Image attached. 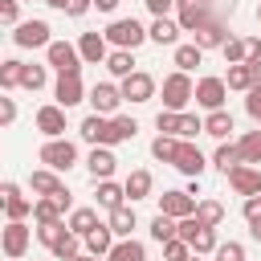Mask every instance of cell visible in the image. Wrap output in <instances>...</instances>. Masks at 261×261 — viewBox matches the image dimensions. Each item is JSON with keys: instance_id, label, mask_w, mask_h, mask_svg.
I'll return each mask as SVG.
<instances>
[{"instance_id": "obj_33", "label": "cell", "mask_w": 261, "mask_h": 261, "mask_svg": "<svg viewBox=\"0 0 261 261\" xmlns=\"http://www.w3.org/2000/svg\"><path fill=\"white\" fill-rule=\"evenodd\" d=\"M151 237H155L159 245L175 241V237H179V220H171V216H163V212H159V216L151 220Z\"/></svg>"}, {"instance_id": "obj_12", "label": "cell", "mask_w": 261, "mask_h": 261, "mask_svg": "<svg viewBox=\"0 0 261 261\" xmlns=\"http://www.w3.org/2000/svg\"><path fill=\"white\" fill-rule=\"evenodd\" d=\"M118 102H122V90L110 86V82H98V86L90 90V106H94V114H114Z\"/></svg>"}, {"instance_id": "obj_60", "label": "cell", "mask_w": 261, "mask_h": 261, "mask_svg": "<svg viewBox=\"0 0 261 261\" xmlns=\"http://www.w3.org/2000/svg\"><path fill=\"white\" fill-rule=\"evenodd\" d=\"M45 4H53V8H65V4H69V0H45Z\"/></svg>"}, {"instance_id": "obj_40", "label": "cell", "mask_w": 261, "mask_h": 261, "mask_svg": "<svg viewBox=\"0 0 261 261\" xmlns=\"http://www.w3.org/2000/svg\"><path fill=\"white\" fill-rule=\"evenodd\" d=\"M175 151H179V139H175V135H159V139L151 143V155H155V159H163V163H171V159H175Z\"/></svg>"}, {"instance_id": "obj_28", "label": "cell", "mask_w": 261, "mask_h": 261, "mask_svg": "<svg viewBox=\"0 0 261 261\" xmlns=\"http://www.w3.org/2000/svg\"><path fill=\"white\" fill-rule=\"evenodd\" d=\"M29 184H33V192H41V196H61V192H65V184H61L53 171H33Z\"/></svg>"}, {"instance_id": "obj_39", "label": "cell", "mask_w": 261, "mask_h": 261, "mask_svg": "<svg viewBox=\"0 0 261 261\" xmlns=\"http://www.w3.org/2000/svg\"><path fill=\"white\" fill-rule=\"evenodd\" d=\"M224 86L228 90H253V73H249V65H228V77H224Z\"/></svg>"}, {"instance_id": "obj_9", "label": "cell", "mask_w": 261, "mask_h": 261, "mask_svg": "<svg viewBox=\"0 0 261 261\" xmlns=\"http://www.w3.org/2000/svg\"><path fill=\"white\" fill-rule=\"evenodd\" d=\"M12 41L20 45V49H37V45H53L49 41V24L45 20H24V24H16V33H12Z\"/></svg>"}, {"instance_id": "obj_2", "label": "cell", "mask_w": 261, "mask_h": 261, "mask_svg": "<svg viewBox=\"0 0 261 261\" xmlns=\"http://www.w3.org/2000/svg\"><path fill=\"white\" fill-rule=\"evenodd\" d=\"M147 37H151V33H147L135 16H126V20H110V29H106V41H110V45H118V49H130V53H135Z\"/></svg>"}, {"instance_id": "obj_58", "label": "cell", "mask_w": 261, "mask_h": 261, "mask_svg": "<svg viewBox=\"0 0 261 261\" xmlns=\"http://www.w3.org/2000/svg\"><path fill=\"white\" fill-rule=\"evenodd\" d=\"M94 8H102V12H114V8H118V0H94Z\"/></svg>"}, {"instance_id": "obj_4", "label": "cell", "mask_w": 261, "mask_h": 261, "mask_svg": "<svg viewBox=\"0 0 261 261\" xmlns=\"http://www.w3.org/2000/svg\"><path fill=\"white\" fill-rule=\"evenodd\" d=\"M41 163H45L49 171H69V167L77 163V147H73L69 139H49V143L41 147Z\"/></svg>"}, {"instance_id": "obj_53", "label": "cell", "mask_w": 261, "mask_h": 261, "mask_svg": "<svg viewBox=\"0 0 261 261\" xmlns=\"http://www.w3.org/2000/svg\"><path fill=\"white\" fill-rule=\"evenodd\" d=\"M90 4H94V0H69V4H65V12H69V16H86V12H90Z\"/></svg>"}, {"instance_id": "obj_34", "label": "cell", "mask_w": 261, "mask_h": 261, "mask_svg": "<svg viewBox=\"0 0 261 261\" xmlns=\"http://www.w3.org/2000/svg\"><path fill=\"white\" fill-rule=\"evenodd\" d=\"M106 69H110L114 77H130V73H135V61H130V49H114V53L106 57Z\"/></svg>"}, {"instance_id": "obj_57", "label": "cell", "mask_w": 261, "mask_h": 261, "mask_svg": "<svg viewBox=\"0 0 261 261\" xmlns=\"http://www.w3.org/2000/svg\"><path fill=\"white\" fill-rule=\"evenodd\" d=\"M249 65V73H253V86H261V61H245Z\"/></svg>"}, {"instance_id": "obj_5", "label": "cell", "mask_w": 261, "mask_h": 261, "mask_svg": "<svg viewBox=\"0 0 261 261\" xmlns=\"http://www.w3.org/2000/svg\"><path fill=\"white\" fill-rule=\"evenodd\" d=\"M224 98H228L224 77H200V82H196V102H200L204 110H224Z\"/></svg>"}, {"instance_id": "obj_64", "label": "cell", "mask_w": 261, "mask_h": 261, "mask_svg": "<svg viewBox=\"0 0 261 261\" xmlns=\"http://www.w3.org/2000/svg\"><path fill=\"white\" fill-rule=\"evenodd\" d=\"M257 16H261V8H257Z\"/></svg>"}, {"instance_id": "obj_56", "label": "cell", "mask_w": 261, "mask_h": 261, "mask_svg": "<svg viewBox=\"0 0 261 261\" xmlns=\"http://www.w3.org/2000/svg\"><path fill=\"white\" fill-rule=\"evenodd\" d=\"M245 49H249V61H261V41H257V37H249Z\"/></svg>"}, {"instance_id": "obj_62", "label": "cell", "mask_w": 261, "mask_h": 261, "mask_svg": "<svg viewBox=\"0 0 261 261\" xmlns=\"http://www.w3.org/2000/svg\"><path fill=\"white\" fill-rule=\"evenodd\" d=\"M94 261H106V257H94Z\"/></svg>"}, {"instance_id": "obj_18", "label": "cell", "mask_w": 261, "mask_h": 261, "mask_svg": "<svg viewBox=\"0 0 261 261\" xmlns=\"http://www.w3.org/2000/svg\"><path fill=\"white\" fill-rule=\"evenodd\" d=\"M0 196H4V212H8V220H24V216L33 212V200H24L16 184H4Z\"/></svg>"}, {"instance_id": "obj_13", "label": "cell", "mask_w": 261, "mask_h": 261, "mask_svg": "<svg viewBox=\"0 0 261 261\" xmlns=\"http://www.w3.org/2000/svg\"><path fill=\"white\" fill-rule=\"evenodd\" d=\"M171 167H175V171H184V175H192V179H200V171H204L208 163H204L200 147H192V143H179V151H175Z\"/></svg>"}, {"instance_id": "obj_47", "label": "cell", "mask_w": 261, "mask_h": 261, "mask_svg": "<svg viewBox=\"0 0 261 261\" xmlns=\"http://www.w3.org/2000/svg\"><path fill=\"white\" fill-rule=\"evenodd\" d=\"M24 90H41L45 86V65H24Z\"/></svg>"}, {"instance_id": "obj_22", "label": "cell", "mask_w": 261, "mask_h": 261, "mask_svg": "<svg viewBox=\"0 0 261 261\" xmlns=\"http://www.w3.org/2000/svg\"><path fill=\"white\" fill-rule=\"evenodd\" d=\"M61 212H65V204H61L57 196H45V200L33 204V220H37V224H57Z\"/></svg>"}, {"instance_id": "obj_20", "label": "cell", "mask_w": 261, "mask_h": 261, "mask_svg": "<svg viewBox=\"0 0 261 261\" xmlns=\"http://www.w3.org/2000/svg\"><path fill=\"white\" fill-rule=\"evenodd\" d=\"M86 167H90V175H94V179L102 184V179H110V175H114L118 159H114V155H110L106 147H94V151H90V159H86Z\"/></svg>"}, {"instance_id": "obj_52", "label": "cell", "mask_w": 261, "mask_h": 261, "mask_svg": "<svg viewBox=\"0 0 261 261\" xmlns=\"http://www.w3.org/2000/svg\"><path fill=\"white\" fill-rule=\"evenodd\" d=\"M12 118H16V102H12V98H4V102H0V122L8 126Z\"/></svg>"}, {"instance_id": "obj_14", "label": "cell", "mask_w": 261, "mask_h": 261, "mask_svg": "<svg viewBox=\"0 0 261 261\" xmlns=\"http://www.w3.org/2000/svg\"><path fill=\"white\" fill-rule=\"evenodd\" d=\"M37 130L49 135V139H61L65 135V106H41L37 110Z\"/></svg>"}, {"instance_id": "obj_45", "label": "cell", "mask_w": 261, "mask_h": 261, "mask_svg": "<svg viewBox=\"0 0 261 261\" xmlns=\"http://www.w3.org/2000/svg\"><path fill=\"white\" fill-rule=\"evenodd\" d=\"M163 257H167V261H188V257H192V245L175 237V241H167V245H163Z\"/></svg>"}, {"instance_id": "obj_11", "label": "cell", "mask_w": 261, "mask_h": 261, "mask_svg": "<svg viewBox=\"0 0 261 261\" xmlns=\"http://www.w3.org/2000/svg\"><path fill=\"white\" fill-rule=\"evenodd\" d=\"M24 249H29V224L24 220H8V228H4V257L20 261Z\"/></svg>"}, {"instance_id": "obj_16", "label": "cell", "mask_w": 261, "mask_h": 261, "mask_svg": "<svg viewBox=\"0 0 261 261\" xmlns=\"http://www.w3.org/2000/svg\"><path fill=\"white\" fill-rule=\"evenodd\" d=\"M175 8H179V29H188V33H196L204 20H212L204 0H175Z\"/></svg>"}, {"instance_id": "obj_7", "label": "cell", "mask_w": 261, "mask_h": 261, "mask_svg": "<svg viewBox=\"0 0 261 261\" xmlns=\"http://www.w3.org/2000/svg\"><path fill=\"white\" fill-rule=\"evenodd\" d=\"M49 65L57 73H82V53L69 45V41H53L49 45Z\"/></svg>"}, {"instance_id": "obj_54", "label": "cell", "mask_w": 261, "mask_h": 261, "mask_svg": "<svg viewBox=\"0 0 261 261\" xmlns=\"http://www.w3.org/2000/svg\"><path fill=\"white\" fill-rule=\"evenodd\" d=\"M147 4V12H155V16H167V8L175 4V0H143Z\"/></svg>"}, {"instance_id": "obj_48", "label": "cell", "mask_w": 261, "mask_h": 261, "mask_svg": "<svg viewBox=\"0 0 261 261\" xmlns=\"http://www.w3.org/2000/svg\"><path fill=\"white\" fill-rule=\"evenodd\" d=\"M53 257H61V261H73V257H77V232H73V228H69V237L53 249Z\"/></svg>"}, {"instance_id": "obj_41", "label": "cell", "mask_w": 261, "mask_h": 261, "mask_svg": "<svg viewBox=\"0 0 261 261\" xmlns=\"http://www.w3.org/2000/svg\"><path fill=\"white\" fill-rule=\"evenodd\" d=\"M110 228H114V237H130V228H135V212L122 204V208H114L110 212Z\"/></svg>"}, {"instance_id": "obj_27", "label": "cell", "mask_w": 261, "mask_h": 261, "mask_svg": "<svg viewBox=\"0 0 261 261\" xmlns=\"http://www.w3.org/2000/svg\"><path fill=\"white\" fill-rule=\"evenodd\" d=\"M232 130V114L228 110H212L208 118H204V135H212V139H224Z\"/></svg>"}, {"instance_id": "obj_30", "label": "cell", "mask_w": 261, "mask_h": 261, "mask_svg": "<svg viewBox=\"0 0 261 261\" xmlns=\"http://www.w3.org/2000/svg\"><path fill=\"white\" fill-rule=\"evenodd\" d=\"M122 196H126V188H118V184H110V179H102V184H98V204H102L106 212L122 208Z\"/></svg>"}, {"instance_id": "obj_15", "label": "cell", "mask_w": 261, "mask_h": 261, "mask_svg": "<svg viewBox=\"0 0 261 261\" xmlns=\"http://www.w3.org/2000/svg\"><path fill=\"white\" fill-rule=\"evenodd\" d=\"M228 184H232V192L237 196H261V171L257 167H237V171H228Z\"/></svg>"}, {"instance_id": "obj_26", "label": "cell", "mask_w": 261, "mask_h": 261, "mask_svg": "<svg viewBox=\"0 0 261 261\" xmlns=\"http://www.w3.org/2000/svg\"><path fill=\"white\" fill-rule=\"evenodd\" d=\"M147 33H151V41H159V45H171V41H175L184 29H179L175 20H167V16H155V24H151Z\"/></svg>"}, {"instance_id": "obj_61", "label": "cell", "mask_w": 261, "mask_h": 261, "mask_svg": "<svg viewBox=\"0 0 261 261\" xmlns=\"http://www.w3.org/2000/svg\"><path fill=\"white\" fill-rule=\"evenodd\" d=\"M73 261H94V257H82V253H77V257H73Z\"/></svg>"}, {"instance_id": "obj_10", "label": "cell", "mask_w": 261, "mask_h": 261, "mask_svg": "<svg viewBox=\"0 0 261 261\" xmlns=\"http://www.w3.org/2000/svg\"><path fill=\"white\" fill-rule=\"evenodd\" d=\"M82 139L94 143V147H114V130H110V118L106 114H90L82 122Z\"/></svg>"}, {"instance_id": "obj_44", "label": "cell", "mask_w": 261, "mask_h": 261, "mask_svg": "<svg viewBox=\"0 0 261 261\" xmlns=\"http://www.w3.org/2000/svg\"><path fill=\"white\" fill-rule=\"evenodd\" d=\"M110 130H114V143H126L139 135V122L135 118H110Z\"/></svg>"}, {"instance_id": "obj_63", "label": "cell", "mask_w": 261, "mask_h": 261, "mask_svg": "<svg viewBox=\"0 0 261 261\" xmlns=\"http://www.w3.org/2000/svg\"><path fill=\"white\" fill-rule=\"evenodd\" d=\"M188 261H196V257H188Z\"/></svg>"}, {"instance_id": "obj_17", "label": "cell", "mask_w": 261, "mask_h": 261, "mask_svg": "<svg viewBox=\"0 0 261 261\" xmlns=\"http://www.w3.org/2000/svg\"><path fill=\"white\" fill-rule=\"evenodd\" d=\"M77 53H82V61H90V65L106 61V57H110V53H106V33H82Z\"/></svg>"}, {"instance_id": "obj_43", "label": "cell", "mask_w": 261, "mask_h": 261, "mask_svg": "<svg viewBox=\"0 0 261 261\" xmlns=\"http://www.w3.org/2000/svg\"><path fill=\"white\" fill-rule=\"evenodd\" d=\"M224 61H228V65H245V61H249V49H245V41L228 37V41H224Z\"/></svg>"}, {"instance_id": "obj_37", "label": "cell", "mask_w": 261, "mask_h": 261, "mask_svg": "<svg viewBox=\"0 0 261 261\" xmlns=\"http://www.w3.org/2000/svg\"><path fill=\"white\" fill-rule=\"evenodd\" d=\"M20 82H24V61H16V57L4 61V65H0V86H4V90H16Z\"/></svg>"}, {"instance_id": "obj_49", "label": "cell", "mask_w": 261, "mask_h": 261, "mask_svg": "<svg viewBox=\"0 0 261 261\" xmlns=\"http://www.w3.org/2000/svg\"><path fill=\"white\" fill-rule=\"evenodd\" d=\"M245 110H249V118H253V122H261V86H253V90H249Z\"/></svg>"}, {"instance_id": "obj_38", "label": "cell", "mask_w": 261, "mask_h": 261, "mask_svg": "<svg viewBox=\"0 0 261 261\" xmlns=\"http://www.w3.org/2000/svg\"><path fill=\"white\" fill-rule=\"evenodd\" d=\"M237 147H241V163H261V130H249Z\"/></svg>"}, {"instance_id": "obj_25", "label": "cell", "mask_w": 261, "mask_h": 261, "mask_svg": "<svg viewBox=\"0 0 261 261\" xmlns=\"http://www.w3.org/2000/svg\"><path fill=\"white\" fill-rule=\"evenodd\" d=\"M106 261H147V249H143L139 241H130V237H126V241H118V245L110 249V257H106Z\"/></svg>"}, {"instance_id": "obj_46", "label": "cell", "mask_w": 261, "mask_h": 261, "mask_svg": "<svg viewBox=\"0 0 261 261\" xmlns=\"http://www.w3.org/2000/svg\"><path fill=\"white\" fill-rule=\"evenodd\" d=\"M216 261H245V245H237V241H228V245H216V253H212Z\"/></svg>"}, {"instance_id": "obj_8", "label": "cell", "mask_w": 261, "mask_h": 261, "mask_svg": "<svg viewBox=\"0 0 261 261\" xmlns=\"http://www.w3.org/2000/svg\"><path fill=\"white\" fill-rule=\"evenodd\" d=\"M118 90H122V98H126V102H151V98H155V77H151V73H143V69H135L130 77H122V86H118Z\"/></svg>"}, {"instance_id": "obj_50", "label": "cell", "mask_w": 261, "mask_h": 261, "mask_svg": "<svg viewBox=\"0 0 261 261\" xmlns=\"http://www.w3.org/2000/svg\"><path fill=\"white\" fill-rule=\"evenodd\" d=\"M196 232H200V220H196V216L179 220V241H188V245H192V237H196Z\"/></svg>"}, {"instance_id": "obj_35", "label": "cell", "mask_w": 261, "mask_h": 261, "mask_svg": "<svg viewBox=\"0 0 261 261\" xmlns=\"http://www.w3.org/2000/svg\"><path fill=\"white\" fill-rule=\"evenodd\" d=\"M65 237H69V224H61V220H57V224H41V228H37V241H41L45 249H57Z\"/></svg>"}, {"instance_id": "obj_36", "label": "cell", "mask_w": 261, "mask_h": 261, "mask_svg": "<svg viewBox=\"0 0 261 261\" xmlns=\"http://www.w3.org/2000/svg\"><path fill=\"white\" fill-rule=\"evenodd\" d=\"M200 57H204V49L192 41V45H179L175 49V65H179V73H188V69H196L200 65Z\"/></svg>"}, {"instance_id": "obj_42", "label": "cell", "mask_w": 261, "mask_h": 261, "mask_svg": "<svg viewBox=\"0 0 261 261\" xmlns=\"http://www.w3.org/2000/svg\"><path fill=\"white\" fill-rule=\"evenodd\" d=\"M216 228H208V224H200V232L192 237V253H216Z\"/></svg>"}, {"instance_id": "obj_24", "label": "cell", "mask_w": 261, "mask_h": 261, "mask_svg": "<svg viewBox=\"0 0 261 261\" xmlns=\"http://www.w3.org/2000/svg\"><path fill=\"white\" fill-rule=\"evenodd\" d=\"M212 163H216L224 175H228V171H237V167H241V147H237V143H220V147H216V155H212Z\"/></svg>"}, {"instance_id": "obj_32", "label": "cell", "mask_w": 261, "mask_h": 261, "mask_svg": "<svg viewBox=\"0 0 261 261\" xmlns=\"http://www.w3.org/2000/svg\"><path fill=\"white\" fill-rule=\"evenodd\" d=\"M98 224H102V220H98V212H94V208H77V212L69 216V228H73L77 237H90Z\"/></svg>"}, {"instance_id": "obj_29", "label": "cell", "mask_w": 261, "mask_h": 261, "mask_svg": "<svg viewBox=\"0 0 261 261\" xmlns=\"http://www.w3.org/2000/svg\"><path fill=\"white\" fill-rule=\"evenodd\" d=\"M122 188H126V196H130V200H143V196H151V171H143V167H139V171H130Z\"/></svg>"}, {"instance_id": "obj_1", "label": "cell", "mask_w": 261, "mask_h": 261, "mask_svg": "<svg viewBox=\"0 0 261 261\" xmlns=\"http://www.w3.org/2000/svg\"><path fill=\"white\" fill-rule=\"evenodd\" d=\"M155 126H159V135L192 139V135H200V130H204V118H196V114H179V110H159Z\"/></svg>"}, {"instance_id": "obj_19", "label": "cell", "mask_w": 261, "mask_h": 261, "mask_svg": "<svg viewBox=\"0 0 261 261\" xmlns=\"http://www.w3.org/2000/svg\"><path fill=\"white\" fill-rule=\"evenodd\" d=\"M82 94H86L82 73H61L57 77V106H73V102H82Z\"/></svg>"}, {"instance_id": "obj_55", "label": "cell", "mask_w": 261, "mask_h": 261, "mask_svg": "<svg viewBox=\"0 0 261 261\" xmlns=\"http://www.w3.org/2000/svg\"><path fill=\"white\" fill-rule=\"evenodd\" d=\"M245 216H249V220L261 216V196H249V200H245Z\"/></svg>"}, {"instance_id": "obj_21", "label": "cell", "mask_w": 261, "mask_h": 261, "mask_svg": "<svg viewBox=\"0 0 261 261\" xmlns=\"http://www.w3.org/2000/svg\"><path fill=\"white\" fill-rule=\"evenodd\" d=\"M224 41H228V37H224V24H220V20H204V24L196 29V45H200V49H216V45L224 49Z\"/></svg>"}, {"instance_id": "obj_23", "label": "cell", "mask_w": 261, "mask_h": 261, "mask_svg": "<svg viewBox=\"0 0 261 261\" xmlns=\"http://www.w3.org/2000/svg\"><path fill=\"white\" fill-rule=\"evenodd\" d=\"M114 228L110 224H98L90 237H86V249H90V257H110V249H114Z\"/></svg>"}, {"instance_id": "obj_6", "label": "cell", "mask_w": 261, "mask_h": 261, "mask_svg": "<svg viewBox=\"0 0 261 261\" xmlns=\"http://www.w3.org/2000/svg\"><path fill=\"white\" fill-rule=\"evenodd\" d=\"M196 196H188V192H163L159 196V212L163 216H171V220H188V216H196Z\"/></svg>"}, {"instance_id": "obj_59", "label": "cell", "mask_w": 261, "mask_h": 261, "mask_svg": "<svg viewBox=\"0 0 261 261\" xmlns=\"http://www.w3.org/2000/svg\"><path fill=\"white\" fill-rule=\"evenodd\" d=\"M249 232H253V241H261V216H257V220H249Z\"/></svg>"}, {"instance_id": "obj_3", "label": "cell", "mask_w": 261, "mask_h": 261, "mask_svg": "<svg viewBox=\"0 0 261 261\" xmlns=\"http://www.w3.org/2000/svg\"><path fill=\"white\" fill-rule=\"evenodd\" d=\"M192 98H196V86H192L188 73L163 77V106H167V110H179V114H184V106H188Z\"/></svg>"}, {"instance_id": "obj_31", "label": "cell", "mask_w": 261, "mask_h": 261, "mask_svg": "<svg viewBox=\"0 0 261 261\" xmlns=\"http://www.w3.org/2000/svg\"><path fill=\"white\" fill-rule=\"evenodd\" d=\"M196 220L208 224V228H216V224L224 220V204H220V200H200V204H196Z\"/></svg>"}, {"instance_id": "obj_51", "label": "cell", "mask_w": 261, "mask_h": 261, "mask_svg": "<svg viewBox=\"0 0 261 261\" xmlns=\"http://www.w3.org/2000/svg\"><path fill=\"white\" fill-rule=\"evenodd\" d=\"M16 12H20L16 0H0V20H4V24H16Z\"/></svg>"}]
</instances>
